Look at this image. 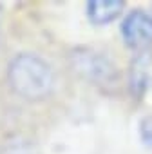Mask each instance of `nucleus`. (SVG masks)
Wrapping results in <instances>:
<instances>
[{"label":"nucleus","mask_w":152,"mask_h":154,"mask_svg":"<svg viewBox=\"0 0 152 154\" xmlns=\"http://www.w3.org/2000/svg\"><path fill=\"white\" fill-rule=\"evenodd\" d=\"M139 138L147 147L152 149V114L141 118V122H139Z\"/></svg>","instance_id":"nucleus-7"},{"label":"nucleus","mask_w":152,"mask_h":154,"mask_svg":"<svg viewBox=\"0 0 152 154\" xmlns=\"http://www.w3.org/2000/svg\"><path fill=\"white\" fill-rule=\"evenodd\" d=\"M125 8L121 0H91L87 4V17L94 26H105L116 20Z\"/></svg>","instance_id":"nucleus-4"},{"label":"nucleus","mask_w":152,"mask_h":154,"mask_svg":"<svg viewBox=\"0 0 152 154\" xmlns=\"http://www.w3.org/2000/svg\"><path fill=\"white\" fill-rule=\"evenodd\" d=\"M8 80L13 91L27 100L45 98L54 85V74L51 65L36 54H17L8 69Z\"/></svg>","instance_id":"nucleus-1"},{"label":"nucleus","mask_w":152,"mask_h":154,"mask_svg":"<svg viewBox=\"0 0 152 154\" xmlns=\"http://www.w3.org/2000/svg\"><path fill=\"white\" fill-rule=\"evenodd\" d=\"M72 69L94 84H111L116 78L112 62L94 49H76L71 54Z\"/></svg>","instance_id":"nucleus-2"},{"label":"nucleus","mask_w":152,"mask_h":154,"mask_svg":"<svg viewBox=\"0 0 152 154\" xmlns=\"http://www.w3.org/2000/svg\"><path fill=\"white\" fill-rule=\"evenodd\" d=\"M0 154H36L35 145L26 140V138H11L6 141V145H2Z\"/></svg>","instance_id":"nucleus-6"},{"label":"nucleus","mask_w":152,"mask_h":154,"mask_svg":"<svg viewBox=\"0 0 152 154\" xmlns=\"http://www.w3.org/2000/svg\"><path fill=\"white\" fill-rule=\"evenodd\" d=\"M121 36L132 49H147L152 44V15L136 9L121 22Z\"/></svg>","instance_id":"nucleus-3"},{"label":"nucleus","mask_w":152,"mask_h":154,"mask_svg":"<svg viewBox=\"0 0 152 154\" xmlns=\"http://www.w3.org/2000/svg\"><path fill=\"white\" fill-rule=\"evenodd\" d=\"M150 67H152V56L147 51H141L130 63V87L132 93L143 94L147 89L148 78H150Z\"/></svg>","instance_id":"nucleus-5"}]
</instances>
